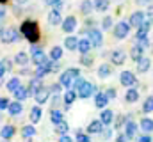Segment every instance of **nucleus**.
I'll list each match as a JSON object with an SVG mask.
<instances>
[{"mask_svg": "<svg viewBox=\"0 0 153 142\" xmlns=\"http://www.w3.org/2000/svg\"><path fill=\"white\" fill-rule=\"evenodd\" d=\"M22 34L29 39V43H38V39H39V27H38V23H36V21H32V20L23 21V25H22Z\"/></svg>", "mask_w": 153, "mask_h": 142, "instance_id": "f257e3e1", "label": "nucleus"}, {"mask_svg": "<svg viewBox=\"0 0 153 142\" xmlns=\"http://www.w3.org/2000/svg\"><path fill=\"white\" fill-rule=\"evenodd\" d=\"M78 73L80 71L76 70V68H71V70L64 71L62 75H61V84H62V87H71V82L78 78Z\"/></svg>", "mask_w": 153, "mask_h": 142, "instance_id": "f03ea898", "label": "nucleus"}, {"mask_svg": "<svg viewBox=\"0 0 153 142\" xmlns=\"http://www.w3.org/2000/svg\"><path fill=\"white\" fill-rule=\"evenodd\" d=\"M130 23H126V21H119L117 25L114 27V37H117V39H125L126 36H128V32H130Z\"/></svg>", "mask_w": 153, "mask_h": 142, "instance_id": "7ed1b4c3", "label": "nucleus"}, {"mask_svg": "<svg viewBox=\"0 0 153 142\" xmlns=\"http://www.w3.org/2000/svg\"><path fill=\"white\" fill-rule=\"evenodd\" d=\"M20 39V34L16 29H4V34H2V43H14Z\"/></svg>", "mask_w": 153, "mask_h": 142, "instance_id": "20e7f679", "label": "nucleus"}, {"mask_svg": "<svg viewBox=\"0 0 153 142\" xmlns=\"http://www.w3.org/2000/svg\"><path fill=\"white\" fill-rule=\"evenodd\" d=\"M119 80H121V85H125V87H132V85L137 84V80H135V76H134L132 71H123L121 76H119Z\"/></svg>", "mask_w": 153, "mask_h": 142, "instance_id": "39448f33", "label": "nucleus"}, {"mask_svg": "<svg viewBox=\"0 0 153 142\" xmlns=\"http://www.w3.org/2000/svg\"><path fill=\"white\" fill-rule=\"evenodd\" d=\"M32 61H34L38 66H41V64H45L48 59H46V55H45V52H43L41 48H38V46H32Z\"/></svg>", "mask_w": 153, "mask_h": 142, "instance_id": "423d86ee", "label": "nucleus"}, {"mask_svg": "<svg viewBox=\"0 0 153 142\" xmlns=\"http://www.w3.org/2000/svg\"><path fill=\"white\" fill-rule=\"evenodd\" d=\"M146 21V14L143 13V11H135L132 16H130V20H128V23L132 25V27H139L141 23H144Z\"/></svg>", "mask_w": 153, "mask_h": 142, "instance_id": "0eeeda50", "label": "nucleus"}, {"mask_svg": "<svg viewBox=\"0 0 153 142\" xmlns=\"http://www.w3.org/2000/svg\"><path fill=\"white\" fill-rule=\"evenodd\" d=\"M93 91H94V85L91 84V82H84L82 85H80V89H78V96L80 98H89L91 94H93Z\"/></svg>", "mask_w": 153, "mask_h": 142, "instance_id": "6e6552de", "label": "nucleus"}, {"mask_svg": "<svg viewBox=\"0 0 153 142\" xmlns=\"http://www.w3.org/2000/svg\"><path fill=\"white\" fill-rule=\"evenodd\" d=\"M87 36H89L93 46H100V44L103 43V36H102V32H100L98 29H91V30L87 32Z\"/></svg>", "mask_w": 153, "mask_h": 142, "instance_id": "1a4fd4ad", "label": "nucleus"}, {"mask_svg": "<svg viewBox=\"0 0 153 142\" xmlns=\"http://www.w3.org/2000/svg\"><path fill=\"white\" fill-rule=\"evenodd\" d=\"M75 27H76V18L75 16H68V18L62 21V30L68 32V34H71V32L75 30Z\"/></svg>", "mask_w": 153, "mask_h": 142, "instance_id": "9d476101", "label": "nucleus"}, {"mask_svg": "<svg viewBox=\"0 0 153 142\" xmlns=\"http://www.w3.org/2000/svg\"><path fill=\"white\" fill-rule=\"evenodd\" d=\"M130 57H132L135 62H139V61L144 57V48H143L141 44H135V46L132 48V52H130Z\"/></svg>", "mask_w": 153, "mask_h": 142, "instance_id": "9b49d317", "label": "nucleus"}, {"mask_svg": "<svg viewBox=\"0 0 153 142\" xmlns=\"http://www.w3.org/2000/svg\"><path fill=\"white\" fill-rule=\"evenodd\" d=\"M111 59H112V62H114L116 66H121V64L125 62L126 55H125V52H123V50H114V52H112V55H111Z\"/></svg>", "mask_w": 153, "mask_h": 142, "instance_id": "f8f14e48", "label": "nucleus"}, {"mask_svg": "<svg viewBox=\"0 0 153 142\" xmlns=\"http://www.w3.org/2000/svg\"><path fill=\"white\" fill-rule=\"evenodd\" d=\"M48 94H50V91H48L46 87H41L38 92L34 94V96H36V101H38L39 105H41V103H46V101H48Z\"/></svg>", "mask_w": 153, "mask_h": 142, "instance_id": "ddd939ff", "label": "nucleus"}, {"mask_svg": "<svg viewBox=\"0 0 153 142\" xmlns=\"http://www.w3.org/2000/svg\"><path fill=\"white\" fill-rule=\"evenodd\" d=\"M61 21H62V18H61V11H59V9L50 11V14H48V23H50V25H57V23H61Z\"/></svg>", "mask_w": 153, "mask_h": 142, "instance_id": "4468645a", "label": "nucleus"}, {"mask_svg": "<svg viewBox=\"0 0 153 142\" xmlns=\"http://www.w3.org/2000/svg\"><path fill=\"white\" fill-rule=\"evenodd\" d=\"M91 46H93V43H91L89 37H84V39L78 41V50H80V53H89Z\"/></svg>", "mask_w": 153, "mask_h": 142, "instance_id": "2eb2a0df", "label": "nucleus"}, {"mask_svg": "<svg viewBox=\"0 0 153 142\" xmlns=\"http://www.w3.org/2000/svg\"><path fill=\"white\" fill-rule=\"evenodd\" d=\"M150 32V21H144V23H141L139 27H137V39H141V37H146Z\"/></svg>", "mask_w": 153, "mask_h": 142, "instance_id": "dca6fc26", "label": "nucleus"}, {"mask_svg": "<svg viewBox=\"0 0 153 142\" xmlns=\"http://www.w3.org/2000/svg\"><path fill=\"white\" fill-rule=\"evenodd\" d=\"M150 66H152V62H150L148 57H143V59L137 62V70L141 71V73H146V71L150 70Z\"/></svg>", "mask_w": 153, "mask_h": 142, "instance_id": "f3484780", "label": "nucleus"}, {"mask_svg": "<svg viewBox=\"0 0 153 142\" xmlns=\"http://www.w3.org/2000/svg\"><path fill=\"white\" fill-rule=\"evenodd\" d=\"M107 103H109V98H107V94H102V92H98V94H96V100H94V105L98 106V108H103Z\"/></svg>", "mask_w": 153, "mask_h": 142, "instance_id": "a211bd4d", "label": "nucleus"}, {"mask_svg": "<svg viewBox=\"0 0 153 142\" xmlns=\"http://www.w3.org/2000/svg\"><path fill=\"white\" fill-rule=\"evenodd\" d=\"M27 96H29V89H25L23 85H20V87H18V89L14 91V98H16L18 101H22V100H25Z\"/></svg>", "mask_w": 153, "mask_h": 142, "instance_id": "6ab92c4d", "label": "nucleus"}, {"mask_svg": "<svg viewBox=\"0 0 153 142\" xmlns=\"http://www.w3.org/2000/svg\"><path fill=\"white\" fill-rule=\"evenodd\" d=\"M102 128H103V121H93V123L89 124L87 132H89V133H100Z\"/></svg>", "mask_w": 153, "mask_h": 142, "instance_id": "aec40b11", "label": "nucleus"}, {"mask_svg": "<svg viewBox=\"0 0 153 142\" xmlns=\"http://www.w3.org/2000/svg\"><path fill=\"white\" fill-rule=\"evenodd\" d=\"M125 128H126V132H125V133L128 135V139H132V137L135 135V132H137V126H135V123H134L132 119H128V121H126V126H125Z\"/></svg>", "mask_w": 153, "mask_h": 142, "instance_id": "412c9836", "label": "nucleus"}, {"mask_svg": "<svg viewBox=\"0 0 153 142\" xmlns=\"http://www.w3.org/2000/svg\"><path fill=\"white\" fill-rule=\"evenodd\" d=\"M64 46H66L68 50H76V48H78V39H76L75 36H70V37H66V41H64Z\"/></svg>", "mask_w": 153, "mask_h": 142, "instance_id": "4be33fe9", "label": "nucleus"}, {"mask_svg": "<svg viewBox=\"0 0 153 142\" xmlns=\"http://www.w3.org/2000/svg\"><path fill=\"white\" fill-rule=\"evenodd\" d=\"M39 89H41V80H39V76H36L29 85V94H36Z\"/></svg>", "mask_w": 153, "mask_h": 142, "instance_id": "5701e85b", "label": "nucleus"}, {"mask_svg": "<svg viewBox=\"0 0 153 142\" xmlns=\"http://www.w3.org/2000/svg\"><path fill=\"white\" fill-rule=\"evenodd\" d=\"M125 100H126V101H130V103H134V101H137V100H139V92H137L135 89H128V91H126Z\"/></svg>", "mask_w": 153, "mask_h": 142, "instance_id": "b1692460", "label": "nucleus"}, {"mask_svg": "<svg viewBox=\"0 0 153 142\" xmlns=\"http://www.w3.org/2000/svg\"><path fill=\"white\" fill-rule=\"evenodd\" d=\"M20 112H22V103H20V101L9 103V114H11V115H18Z\"/></svg>", "mask_w": 153, "mask_h": 142, "instance_id": "393cba45", "label": "nucleus"}, {"mask_svg": "<svg viewBox=\"0 0 153 142\" xmlns=\"http://www.w3.org/2000/svg\"><path fill=\"white\" fill-rule=\"evenodd\" d=\"M94 9L96 11H107L109 9V0H94Z\"/></svg>", "mask_w": 153, "mask_h": 142, "instance_id": "a878e982", "label": "nucleus"}, {"mask_svg": "<svg viewBox=\"0 0 153 142\" xmlns=\"http://www.w3.org/2000/svg\"><path fill=\"white\" fill-rule=\"evenodd\" d=\"M111 66H109V64H102V66H100V70H98V76H100V78H107V76H109V75H111Z\"/></svg>", "mask_w": 153, "mask_h": 142, "instance_id": "bb28decb", "label": "nucleus"}, {"mask_svg": "<svg viewBox=\"0 0 153 142\" xmlns=\"http://www.w3.org/2000/svg\"><path fill=\"white\" fill-rule=\"evenodd\" d=\"M18 87H20V78H16V76H14V78H11V80L7 82V91L14 92Z\"/></svg>", "mask_w": 153, "mask_h": 142, "instance_id": "cd10ccee", "label": "nucleus"}, {"mask_svg": "<svg viewBox=\"0 0 153 142\" xmlns=\"http://www.w3.org/2000/svg\"><path fill=\"white\" fill-rule=\"evenodd\" d=\"M141 128H143L144 132H153V119L144 117V119L141 121Z\"/></svg>", "mask_w": 153, "mask_h": 142, "instance_id": "c85d7f7f", "label": "nucleus"}, {"mask_svg": "<svg viewBox=\"0 0 153 142\" xmlns=\"http://www.w3.org/2000/svg\"><path fill=\"white\" fill-rule=\"evenodd\" d=\"M80 11H82L84 14H89V13L93 11V4H91V0H84V2L80 4Z\"/></svg>", "mask_w": 153, "mask_h": 142, "instance_id": "c756f323", "label": "nucleus"}, {"mask_svg": "<svg viewBox=\"0 0 153 142\" xmlns=\"http://www.w3.org/2000/svg\"><path fill=\"white\" fill-rule=\"evenodd\" d=\"M50 57H52L53 61H59V59L62 57V48H61V46H53L52 52H50Z\"/></svg>", "mask_w": 153, "mask_h": 142, "instance_id": "7c9ffc66", "label": "nucleus"}, {"mask_svg": "<svg viewBox=\"0 0 153 142\" xmlns=\"http://www.w3.org/2000/svg\"><path fill=\"white\" fill-rule=\"evenodd\" d=\"M14 62H16V64H27V62H29V55H27L25 52H20V53L14 57Z\"/></svg>", "mask_w": 153, "mask_h": 142, "instance_id": "2f4dec72", "label": "nucleus"}, {"mask_svg": "<svg viewBox=\"0 0 153 142\" xmlns=\"http://www.w3.org/2000/svg\"><path fill=\"white\" fill-rule=\"evenodd\" d=\"M102 121H103V124H111L112 123V110H103L102 112Z\"/></svg>", "mask_w": 153, "mask_h": 142, "instance_id": "473e14b6", "label": "nucleus"}, {"mask_svg": "<svg viewBox=\"0 0 153 142\" xmlns=\"http://www.w3.org/2000/svg\"><path fill=\"white\" fill-rule=\"evenodd\" d=\"M13 133H14V128H13V126H4L2 132H0V135H2L4 139H11Z\"/></svg>", "mask_w": 153, "mask_h": 142, "instance_id": "72a5a7b5", "label": "nucleus"}, {"mask_svg": "<svg viewBox=\"0 0 153 142\" xmlns=\"http://www.w3.org/2000/svg\"><path fill=\"white\" fill-rule=\"evenodd\" d=\"M39 119H41V110H39V106H34L30 110V121L32 123H38Z\"/></svg>", "mask_w": 153, "mask_h": 142, "instance_id": "f704fd0d", "label": "nucleus"}, {"mask_svg": "<svg viewBox=\"0 0 153 142\" xmlns=\"http://www.w3.org/2000/svg\"><path fill=\"white\" fill-rule=\"evenodd\" d=\"M75 98H76L75 91H73V89H70V91L66 92V96H64V101H66V105H71V103L75 101Z\"/></svg>", "mask_w": 153, "mask_h": 142, "instance_id": "c9c22d12", "label": "nucleus"}, {"mask_svg": "<svg viewBox=\"0 0 153 142\" xmlns=\"http://www.w3.org/2000/svg\"><path fill=\"white\" fill-rule=\"evenodd\" d=\"M55 126H57L55 130H57V132H59L61 135H64V133H66V132L70 130V126H68V123H64V121H61V123H57Z\"/></svg>", "mask_w": 153, "mask_h": 142, "instance_id": "e433bc0d", "label": "nucleus"}, {"mask_svg": "<svg viewBox=\"0 0 153 142\" xmlns=\"http://www.w3.org/2000/svg\"><path fill=\"white\" fill-rule=\"evenodd\" d=\"M50 117H52V123H53V124H57V123H61V121H62V112H59V110H53Z\"/></svg>", "mask_w": 153, "mask_h": 142, "instance_id": "4c0bfd02", "label": "nucleus"}, {"mask_svg": "<svg viewBox=\"0 0 153 142\" xmlns=\"http://www.w3.org/2000/svg\"><path fill=\"white\" fill-rule=\"evenodd\" d=\"M34 133H36V130H34L32 126H25V128L22 130V135H23L25 139H30V137H32Z\"/></svg>", "mask_w": 153, "mask_h": 142, "instance_id": "58836bf2", "label": "nucleus"}, {"mask_svg": "<svg viewBox=\"0 0 153 142\" xmlns=\"http://www.w3.org/2000/svg\"><path fill=\"white\" fill-rule=\"evenodd\" d=\"M143 108H144V112H146V114H150V112H152V110H153V96H150V98L144 101V106H143Z\"/></svg>", "mask_w": 153, "mask_h": 142, "instance_id": "ea45409f", "label": "nucleus"}, {"mask_svg": "<svg viewBox=\"0 0 153 142\" xmlns=\"http://www.w3.org/2000/svg\"><path fill=\"white\" fill-rule=\"evenodd\" d=\"M9 68H11L9 66V61H0V78L4 76V73L9 70Z\"/></svg>", "mask_w": 153, "mask_h": 142, "instance_id": "a19ab883", "label": "nucleus"}, {"mask_svg": "<svg viewBox=\"0 0 153 142\" xmlns=\"http://www.w3.org/2000/svg\"><path fill=\"white\" fill-rule=\"evenodd\" d=\"M102 27L107 30V29H111L112 27V18L111 16H107V18H103V21H102Z\"/></svg>", "mask_w": 153, "mask_h": 142, "instance_id": "79ce46f5", "label": "nucleus"}, {"mask_svg": "<svg viewBox=\"0 0 153 142\" xmlns=\"http://www.w3.org/2000/svg\"><path fill=\"white\" fill-rule=\"evenodd\" d=\"M80 62L82 64H85V66H91V62H93V59L87 55V53H82V59H80Z\"/></svg>", "mask_w": 153, "mask_h": 142, "instance_id": "37998d69", "label": "nucleus"}, {"mask_svg": "<svg viewBox=\"0 0 153 142\" xmlns=\"http://www.w3.org/2000/svg\"><path fill=\"white\" fill-rule=\"evenodd\" d=\"M76 142H91V141H89V137H87V135L78 133V135H76Z\"/></svg>", "mask_w": 153, "mask_h": 142, "instance_id": "c03bdc74", "label": "nucleus"}, {"mask_svg": "<svg viewBox=\"0 0 153 142\" xmlns=\"http://www.w3.org/2000/svg\"><path fill=\"white\" fill-rule=\"evenodd\" d=\"M84 82H85V80H82V78H75V84H71V87H73V89H80V85H82Z\"/></svg>", "mask_w": 153, "mask_h": 142, "instance_id": "a18cd8bd", "label": "nucleus"}, {"mask_svg": "<svg viewBox=\"0 0 153 142\" xmlns=\"http://www.w3.org/2000/svg\"><path fill=\"white\" fill-rule=\"evenodd\" d=\"M4 108H9V101L5 98H0V110H4Z\"/></svg>", "mask_w": 153, "mask_h": 142, "instance_id": "49530a36", "label": "nucleus"}, {"mask_svg": "<svg viewBox=\"0 0 153 142\" xmlns=\"http://www.w3.org/2000/svg\"><path fill=\"white\" fill-rule=\"evenodd\" d=\"M139 41V44L143 46V48H146L148 44H150V41H148V37H141V39H137Z\"/></svg>", "mask_w": 153, "mask_h": 142, "instance_id": "de8ad7c7", "label": "nucleus"}, {"mask_svg": "<svg viewBox=\"0 0 153 142\" xmlns=\"http://www.w3.org/2000/svg\"><path fill=\"white\" fill-rule=\"evenodd\" d=\"M61 87H62V84H61V82H59V84H53V87H52V91H53L55 94H59V92H61Z\"/></svg>", "mask_w": 153, "mask_h": 142, "instance_id": "09e8293b", "label": "nucleus"}, {"mask_svg": "<svg viewBox=\"0 0 153 142\" xmlns=\"http://www.w3.org/2000/svg\"><path fill=\"white\" fill-rule=\"evenodd\" d=\"M107 98H109V100H114L116 98V91L114 89H109V91H107Z\"/></svg>", "mask_w": 153, "mask_h": 142, "instance_id": "8fccbe9b", "label": "nucleus"}, {"mask_svg": "<svg viewBox=\"0 0 153 142\" xmlns=\"http://www.w3.org/2000/svg\"><path fill=\"white\" fill-rule=\"evenodd\" d=\"M128 141V135H126V133H125V135H119V137H117V142H126Z\"/></svg>", "mask_w": 153, "mask_h": 142, "instance_id": "3c124183", "label": "nucleus"}, {"mask_svg": "<svg viewBox=\"0 0 153 142\" xmlns=\"http://www.w3.org/2000/svg\"><path fill=\"white\" fill-rule=\"evenodd\" d=\"M139 142H152V137H150V135H144V137L139 139Z\"/></svg>", "mask_w": 153, "mask_h": 142, "instance_id": "603ef678", "label": "nucleus"}, {"mask_svg": "<svg viewBox=\"0 0 153 142\" xmlns=\"http://www.w3.org/2000/svg\"><path fill=\"white\" fill-rule=\"evenodd\" d=\"M59 142H71V139H70V137H66V135H62V137L59 139Z\"/></svg>", "mask_w": 153, "mask_h": 142, "instance_id": "864d4df0", "label": "nucleus"}, {"mask_svg": "<svg viewBox=\"0 0 153 142\" xmlns=\"http://www.w3.org/2000/svg\"><path fill=\"white\" fill-rule=\"evenodd\" d=\"M14 2H16V4H27L29 0H14Z\"/></svg>", "mask_w": 153, "mask_h": 142, "instance_id": "5fc2aeb1", "label": "nucleus"}, {"mask_svg": "<svg viewBox=\"0 0 153 142\" xmlns=\"http://www.w3.org/2000/svg\"><path fill=\"white\" fill-rule=\"evenodd\" d=\"M139 4H148V2H152V0H137Z\"/></svg>", "mask_w": 153, "mask_h": 142, "instance_id": "6e6d98bb", "label": "nucleus"}, {"mask_svg": "<svg viewBox=\"0 0 153 142\" xmlns=\"http://www.w3.org/2000/svg\"><path fill=\"white\" fill-rule=\"evenodd\" d=\"M4 14H5V11H4V9H0V18H2Z\"/></svg>", "mask_w": 153, "mask_h": 142, "instance_id": "4d7b16f0", "label": "nucleus"}, {"mask_svg": "<svg viewBox=\"0 0 153 142\" xmlns=\"http://www.w3.org/2000/svg\"><path fill=\"white\" fill-rule=\"evenodd\" d=\"M148 14H153V7H150V9H148Z\"/></svg>", "mask_w": 153, "mask_h": 142, "instance_id": "13d9d810", "label": "nucleus"}, {"mask_svg": "<svg viewBox=\"0 0 153 142\" xmlns=\"http://www.w3.org/2000/svg\"><path fill=\"white\" fill-rule=\"evenodd\" d=\"M2 34H4V29H0V39H2Z\"/></svg>", "mask_w": 153, "mask_h": 142, "instance_id": "bf43d9fd", "label": "nucleus"}, {"mask_svg": "<svg viewBox=\"0 0 153 142\" xmlns=\"http://www.w3.org/2000/svg\"><path fill=\"white\" fill-rule=\"evenodd\" d=\"M5 2H7V0H0V4H5Z\"/></svg>", "mask_w": 153, "mask_h": 142, "instance_id": "052dcab7", "label": "nucleus"}]
</instances>
